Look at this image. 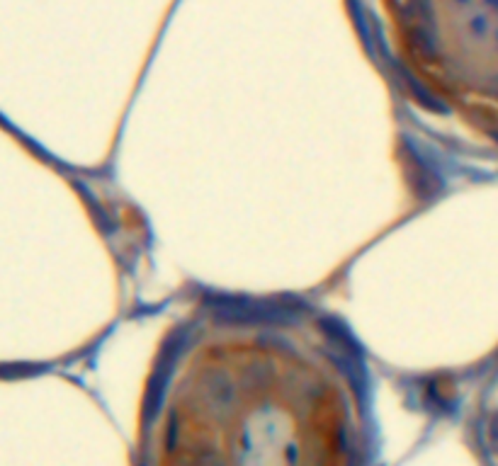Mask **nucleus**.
<instances>
[{"label": "nucleus", "mask_w": 498, "mask_h": 466, "mask_svg": "<svg viewBox=\"0 0 498 466\" xmlns=\"http://www.w3.org/2000/svg\"><path fill=\"white\" fill-rule=\"evenodd\" d=\"M363 350L299 297L207 294L151 364L139 466H368Z\"/></svg>", "instance_id": "obj_1"}, {"label": "nucleus", "mask_w": 498, "mask_h": 466, "mask_svg": "<svg viewBox=\"0 0 498 466\" xmlns=\"http://www.w3.org/2000/svg\"><path fill=\"white\" fill-rule=\"evenodd\" d=\"M377 61L420 139L498 151V0H365Z\"/></svg>", "instance_id": "obj_2"}]
</instances>
